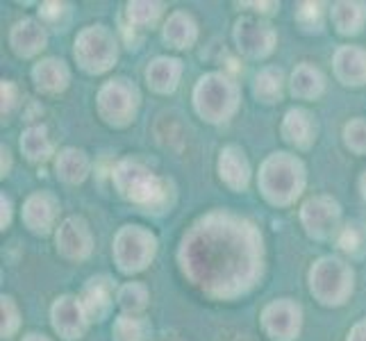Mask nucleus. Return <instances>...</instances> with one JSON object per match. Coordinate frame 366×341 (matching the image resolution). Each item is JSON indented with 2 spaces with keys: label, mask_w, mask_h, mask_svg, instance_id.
<instances>
[{
  "label": "nucleus",
  "mask_w": 366,
  "mask_h": 341,
  "mask_svg": "<svg viewBox=\"0 0 366 341\" xmlns=\"http://www.w3.org/2000/svg\"><path fill=\"white\" fill-rule=\"evenodd\" d=\"M59 219V200L50 192H34L25 198L21 209V221L36 237H48L57 230Z\"/></svg>",
  "instance_id": "4468645a"
},
{
  "label": "nucleus",
  "mask_w": 366,
  "mask_h": 341,
  "mask_svg": "<svg viewBox=\"0 0 366 341\" xmlns=\"http://www.w3.org/2000/svg\"><path fill=\"white\" fill-rule=\"evenodd\" d=\"M259 323L271 341H296L302 330V307L294 298H275L264 305Z\"/></svg>",
  "instance_id": "9b49d317"
},
{
  "label": "nucleus",
  "mask_w": 366,
  "mask_h": 341,
  "mask_svg": "<svg viewBox=\"0 0 366 341\" xmlns=\"http://www.w3.org/2000/svg\"><path fill=\"white\" fill-rule=\"evenodd\" d=\"M298 219L305 234L314 242H330L342 230V205L332 196L317 194L300 205Z\"/></svg>",
  "instance_id": "1a4fd4ad"
},
{
  "label": "nucleus",
  "mask_w": 366,
  "mask_h": 341,
  "mask_svg": "<svg viewBox=\"0 0 366 341\" xmlns=\"http://www.w3.org/2000/svg\"><path fill=\"white\" fill-rule=\"evenodd\" d=\"M23 341H53V339L46 337V335H39V332H30V335L23 337Z\"/></svg>",
  "instance_id": "a19ab883"
},
{
  "label": "nucleus",
  "mask_w": 366,
  "mask_h": 341,
  "mask_svg": "<svg viewBox=\"0 0 366 341\" xmlns=\"http://www.w3.org/2000/svg\"><path fill=\"white\" fill-rule=\"evenodd\" d=\"M69 16V5L66 3H44L39 5V21L46 25H57L61 19Z\"/></svg>",
  "instance_id": "c9c22d12"
},
{
  "label": "nucleus",
  "mask_w": 366,
  "mask_h": 341,
  "mask_svg": "<svg viewBox=\"0 0 366 341\" xmlns=\"http://www.w3.org/2000/svg\"><path fill=\"white\" fill-rule=\"evenodd\" d=\"M0 155H3V169H0V175L7 178L9 171H11V153L7 146H0Z\"/></svg>",
  "instance_id": "ea45409f"
},
{
  "label": "nucleus",
  "mask_w": 366,
  "mask_h": 341,
  "mask_svg": "<svg viewBox=\"0 0 366 341\" xmlns=\"http://www.w3.org/2000/svg\"><path fill=\"white\" fill-rule=\"evenodd\" d=\"M330 21L342 36H355L366 25V3H360V0H339V3H332Z\"/></svg>",
  "instance_id": "a878e982"
},
{
  "label": "nucleus",
  "mask_w": 366,
  "mask_h": 341,
  "mask_svg": "<svg viewBox=\"0 0 366 341\" xmlns=\"http://www.w3.org/2000/svg\"><path fill=\"white\" fill-rule=\"evenodd\" d=\"M346 341H366V319L357 321L355 325L350 327Z\"/></svg>",
  "instance_id": "58836bf2"
},
{
  "label": "nucleus",
  "mask_w": 366,
  "mask_h": 341,
  "mask_svg": "<svg viewBox=\"0 0 366 341\" xmlns=\"http://www.w3.org/2000/svg\"><path fill=\"white\" fill-rule=\"evenodd\" d=\"M21 153L30 164H46L48 159H55L57 150L46 125H30L21 132Z\"/></svg>",
  "instance_id": "393cba45"
},
{
  "label": "nucleus",
  "mask_w": 366,
  "mask_h": 341,
  "mask_svg": "<svg viewBox=\"0 0 366 341\" xmlns=\"http://www.w3.org/2000/svg\"><path fill=\"white\" fill-rule=\"evenodd\" d=\"M142 107V92L128 78H112L96 94V112L100 121L114 130L134 123Z\"/></svg>",
  "instance_id": "0eeeda50"
},
{
  "label": "nucleus",
  "mask_w": 366,
  "mask_h": 341,
  "mask_svg": "<svg viewBox=\"0 0 366 341\" xmlns=\"http://www.w3.org/2000/svg\"><path fill=\"white\" fill-rule=\"evenodd\" d=\"M335 78L344 87H366V48L362 46H339L332 57Z\"/></svg>",
  "instance_id": "aec40b11"
},
{
  "label": "nucleus",
  "mask_w": 366,
  "mask_h": 341,
  "mask_svg": "<svg viewBox=\"0 0 366 341\" xmlns=\"http://www.w3.org/2000/svg\"><path fill=\"white\" fill-rule=\"evenodd\" d=\"M307 287L323 307H342L355 292V271L337 255H323L310 267Z\"/></svg>",
  "instance_id": "39448f33"
},
{
  "label": "nucleus",
  "mask_w": 366,
  "mask_h": 341,
  "mask_svg": "<svg viewBox=\"0 0 366 341\" xmlns=\"http://www.w3.org/2000/svg\"><path fill=\"white\" fill-rule=\"evenodd\" d=\"M232 39L237 50L248 59H267L277 46V32L262 16H242L232 25Z\"/></svg>",
  "instance_id": "9d476101"
},
{
  "label": "nucleus",
  "mask_w": 366,
  "mask_h": 341,
  "mask_svg": "<svg viewBox=\"0 0 366 341\" xmlns=\"http://www.w3.org/2000/svg\"><path fill=\"white\" fill-rule=\"evenodd\" d=\"M162 39L173 50H189L198 41V23L184 9H175L162 25Z\"/></svg>",
  "instance_id": "4be33fe9"
},
{
  "label": "nucleus",
  "mask_w": 366,
  "mask_h": 341,
  "mask_svg": "<svg viewBox=\"0 0 366 341\" xmlns=\"http://www.w3.org/2000/svg\"><path fill=\"white\" fill-rule=\"evenodd\" d=\"M34 89L44 96H57L64 94L71 84V69L64 59L59 57H44L39 59L30 71Z\"/></svg>",
  "instance_id": "412c9836"
},
{
  "label": "nucleus",
  "mask_w": 366,
  "mask_h": 341,
  "mask_svg": "<svg viewBox=\"0 0 366 341\" xmlns=\"http://www.w3.org/2000/svg\"><path fill=\"white\" fill-rule=\"evenodd\" d=\"M55 248L69 262H84L94 252V232L82 217H66L55 230Z\"/></svg>",
  "instance_id": "ddd939ff"
},
{
  "label": "nucleus",
  "mask_w": 366,
  "mask_h": 341,
  "mask_svg": "<svg viewBox=\"0 0 366 341\" xmlns=\"http://www.w3.org/2000/svg\"><path fill=\"white\" fill-rule=\"evenodd\" d=\"M285 71L280 66H264L255 80H252V96L264 105H275L280 103L285 96Z\"/></svg>",
  "instance_id": "bb28decb"
},
{
  "label": "nucleus",
  "mask_w": 366,
  "mask_h": 341,
  "mask_svg": "<svg viewBox=\"0 0 366 341\" xmlns=\"http://www.w3.org/2000/svg\"><path fill=\"white\" fill-rule=\"evenodd\" d=\"M73 57L89 75H105L119 61V41L107 25L94 23L78 32L73 41Z\"/></svg>",
  "instance_id": "423d86ee"
},
{
  "label": "nucleus",
  "mask_w": 366,
  "mask_h": 341,
  "mask_svg": "<svg viewBox=\"0 0 366 341\" xmlns=\"http://www.w3.org/2000/svg\"><path fill=\"white\" fill-rule=\"evenodd\" d=\"M239 7H252V11L259 16H267V14H273V11L280 7V3H242Z\"/></svg>",
  "instance_id": "4c0bfd02"
},
{
  "label": "nucleus",
  "mask_w": 366,
  "mask_h": 341,
  "mask_svg": "<svg viewBox=\"0 0 366 341\" xmlns=\"http://www.w3.org/2000/svg\"><path fill=\"white\" fill-rule=\"evenodd\" d=\"M0 209H3V212H0V227H3V232L7 230V227H9V223H11V209H14V207H11V198L9 196H0Z\"/></svg>",
  "instance_id": "e433bc0d"
},
{
  "label": "nucleus",
  "mask_w": 366,
  "mask_h": 341,
  "mask_svg": "<svg viewBox=\"0 0 366 341\" xmlns=\"http://www.w3.org/2000/svg\"><path fill=\"white\" fill-rule=\"evenodd\" d=\"M0 96H3V105H0V114L3 119H9L21 105V92H19V84L14 80H3L0 84Z\"/></svg>",
  "instance_id": "f704fd0d"
},
{
  "label": "nucleus",
  "mask_w": 366,
  "mask_h": 341,
  "mask_svg": "<svg viewBox=\"0 0 366 341\" xmlns=\"http://www.w3.org/2000/svg\"><path fill=\"white\" fill-rule=\"evenodd\" d=\"M150 302V292L144 282H125L119 287L117 292V305L121 314H128V317H144V312Z\"/></svg>",
  "instance_id": "c85d7f7f"
},
{
  "label": "nucleus",
  "mask_w": 366,
  "mask_h": 341,
  "mask_svg": "<svg viewBox=\"0 0 366 341\" xmlns=\"http://www.w3.org/2000/svg\"><path fill=\"white\" fill-rule=\"evenodd\" d=\"M360 187H362V196H364V200H366V173H364V178H362Z\"/></svg>",
  "instance_id": "79ce46f5"
},
{
  "label": "nucleus",
  "mask_w": 366,
  "mask_h": 341,
  "mask_svg": "<svg viewBox=\"0 0 366 341\" xmlns=\"http://www.w3.org/2000/svg\"><path fill=\"white\" fill-rule=\"evenodd\" d=\"M0 312H3V325H0V337L11 339L21 327V310L16 305V300L11 296L0 298Z\"/></svg>",
  "instance_id": "72a5a7b5"
},
{
  "label": "nucleus",
  "mask_w": 366,
  "mask_h": 341,
  "mask_svg": "<svg viewBox=\"0 0 366 341\" xmlns=\"http://www.w3.org/2000/svg\"><path fill=\"white\" fill-rule=\"evenodd\" d=\"M50 325L59 339L64 341H78L86 335L92 325L89 314H86L80 296H57L50 305Z\"/></svg>",
  "instance_id": "f8f14e48"
},
{
  "label": "nucleus",
  "mask_w": 366,
  "mask_h": 341,
  "mask_svg": "<svg viewBox=\"0 0 366 341\" xmlns=\"http://www.w3.org/2000/svg\"><path fill=\"white\" fill-rule=\"evenodd\" d=\"M53 164H55L57 180H61L64 184H82L92 173L89 155H86L82 148H75V146H66L57 150Z\"/></svg>",
  "instance_id": "5701e85b"
},
{
  "label": "nucleus",
  "mask_w": 366,
  "mask_h": 341,
  "mask_svg": "<svg viewBox=\"0 0 366 341\" xmlns=\"http://www.w3.org/2000/svg\"><path fill=\"white\" fill-rule=\"evenodd\" d=\"M164 3H155V0H134V3L125 5V19H128V28L132 30H153L162 21Z\"/></svg>",
  "instance_id": "cd10ccee"
},
{
  "label": "nucleus",
  "mask_w": 366,
  "mask_h": 341,
  "mask_svg": "<svg viewBox=\"0 0 366 341\" xmlns=\"http://www.w3.org/2000/svg\"><path fill=\"white\" fill-rule=\"evenodd\" d=\"M182 73H184L182 59L171 57V55H159L155 59H150L146 71H144L148 89L159 94V96H169L178 89L180 80H182Z\"/></svg>",
  "instance_id": "6ab92c4d"
},
{
  "label": "nucleus",
  "mask_w": 366,
  "mask_h": 341,
  "mask_svg": "<svg viewBox=\"0 0 366 341\" xmlns=\"http://www.w3.org/2000/svg\"><path fill=\"white\" fill-rule=\"evenodd\" d=\"M157 237L148 227L128 223L114 234L112 255H114L117 269L123 275H137L146 271L157 255Z\"/></svg>",
  "instance_id": "6e6552de"
},
{
  "label": "nucleus",
  "mask_w": 366,
  "mask_h": 341,
  "mask_svg": "<svg viewBox=\"0 0 366 341\" xmlns=\"http://www.w3.org/2000/svg\"><path fill=\"white\" fill-rule=\"evenodd\" d=\"M344 146L355 155H366V119L355 117L344 125Z\"/></svg>",
  "instance_id": "2f4dec72"
},
{
  "label": "nucleus",
  "mask_w": 366,
  "mask_h": 341,
  "mask_svg": "<svg viewBox=\"0 0 366 341\" xmlns=\"http://www.w3.org/2000/svg\"><path fill=\"white\" fill-rule=\"evenodd\" d=\"M9 46L21 59H32L48 46V30L39 19H21L9 30Z\"/></svg>",
  "instance_id": "f3484780"
},
{
  "label": "nucleus",
  "mask_w": 366,
  "mask_h": 341,
  "mask_svg": "<svg viewBox=\"0 0 366 341\" xmlns=\"http://www.w3.org/2000/svg\"><path fill=\"white\" fill-rule=\"evenodd\" d=\"M117 292L119 289L114 287V280L107 275H94L89 280L84 282L82 292H80V300L89 314L92 323H100L109 319V314L114 312L117 305Z\"/></svg>",
  "instance_id": "2eb2a0df"
},
{
  "label": "nucleus",
  "mask_w": 366,
  "mask_h": 341,
  "mask_svg": "<svg viewBox=\"0 0 366 341\" xmlns=\"http://www.w3.org/2000/svg\"><path fill=\"white\" fill-rule=\"evenodd\" d=\"M217 171L221 182L230 189V192H246L250 178H252V169L250 162L244 153L242 146L228 144L219 150V159H217Z\"/></svg>",
  "instance_id": "dca6fc26"
},
{
  "label": "nucleus",
  "mask_w": 366,
  "mask_h": 341,
  "mask_svg": "<svg viewBox=\"0 0 366 341\" xmlns=\"http://www.w3.org/2000/svg\"><path fill=\"white\" fill-rule=\"evenodd\" d=\"M112 182L121 198L146 212L164 209L171 196V184L155 175L144 162L132 157L117 162V167L112 169Z\"/></svg>",
  "instance_id": "7ed1b4c3"
},
{
  "label": "nucleus",
  "mask_w": 366,
  "mask_h": 341,
  "mask_svg": "<svg viewBox=\"0 0 366 341\" xmlns=\"http://www.w3.org/2000/svg\"><path fill=\"white\" fill-rule=\"evenodd\" d=\"M325 92V75L319 66L300 61L289 78V94L298 100H317Z\"/></svg>",
  "instance_id": "b1692460"
},
{
  "label": "nucleus",
  "mask_w": 366,
  "mask_h": 341,
  "mask_svg": "<svg viewBox=\"0 0 366 341\" xmlns=\"http://www.w3.org/2000/svg\"><path fill=\"white\" fill-rule=\"evenodd\" d=\"M178 267L189 282L214 300L242 298L262 280L264 237L252 221L214 209L180 239Z\"/></svg>",
  "instance_id": "f257e3e1"
},
{
  "label": "nucleus",
  "mask_w": 366,
  "mask_h": 341,
  "mask_svg": "<svg viewBox=\"0 0 366 341\" xmlns=\"http://www.w3.org/2000/svg\"><path fill=\"white\" fill-rule=\"evenodd\" d=\"M307 187L305 162L294 153L277 150L259 164L257 189L273 207H292Z\"/></svg>",
  "instance_id": "f03ea898"
},
{
  "label": "nucleus",
  "mask_w": 366,
  "mask_h": 341,
  "mask_svg": "<svg viewBox=\"0 0 366 341\" xmlns=\"http://www.w3.org/2000/svg\"><path fill=\"white\" fill-rule=\"evenodd\" d=\"M194 109L200 119L212 125L228 123L242 105V89L225 71H209L200 75L194 87Z\"/></svg>",
  "instance_id": "20e7f679"
},
{
  "label": "nucleus",
  "mask_w": 366,
  "mask_h": 341,
  "mask_svg": "<svg viewBox=\"0 0 366 341\" xmlns=\"http://www.w3.org/2000/svg\"><path fill=\"white\" fill-rule=\"evenodd\" d=\"M317 119L305 107H292L285 112L280 134L285 142L296 150H310L317 142Z\"/></svg>",
  "instance_id": "a211bd4d"
},
{
  "label": "nucleus",
  "mask_w": 366,
  "mask_h": 341,
  "mask_svg": "<svg viewBox=\"0 0 366 341\" xmlns=\"http://www.w3.org/2000/svg\"><path fill=\"white\" fill-rule=\"evenodd\" d=\"M337 246L350 260H362L366 255V223L362 221H348L342 225L337 234Z\"/></svg>",
  "instance_id": "c756f323"
},
{
  "label": "nucleus",
  "mask_w": 366,
  "mask_h": 341,
  "mask_svg": "<svg viewBox=\"0 0 366 341\" xmlns=\"http://www.w3.org/2000/svg\"><path fill=\"white\" fill-rule=\"evenodd\" d=\"M150 335V323L146 317H128L119 314L112 325V341H146Z\"/></svg>",
  "instance_id": "7c9ffc66"
},
{
  "label": "nucleus",
  "mask_w": 366,
  "mask_h": 341,
  "mask_svg": "<svg viewBox=\"0 0 366 341\" xmlns=\"http://www.w3.org/2000/svg\"><path fill=\"white\" fill-rule=\"evenodd\" d=\"M323 16H325V5L323 3H298L296 5V23L307 32L321 30Z\"/></svg>",
  "instance_id": "473e14b6"
}]
</instances>
